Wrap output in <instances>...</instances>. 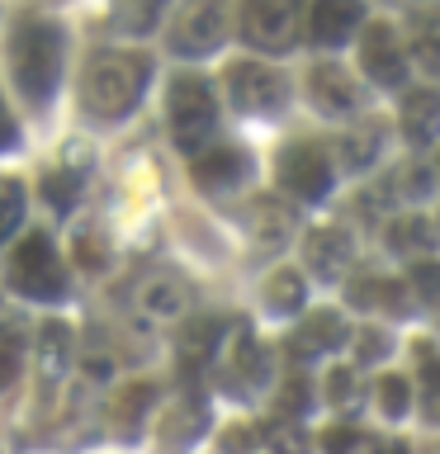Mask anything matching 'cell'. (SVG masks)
I'll list each match as a JSON object with an SVG mask.
<instances>
[{
	"label": "cell",
	"mask_w": 440,
	"mask_h": 454,
	"mask_svg": "<svg viewBox=\"0 0 440 454\" xmlns=\"http://www.w3.org/2000/svg\"><path fill=\"white\" fill-rule=\"evenodd\" d=\"M20 223H24V184L0 180V247L20 232Z\"/></svg>",
	"instance_id": "29"
},
{
	"label": "cell",
	"mask_w": 440,
	"mask_h": 454,
	"mask_svg": "<svg viewBox=\"0 0 440 454\" xmlns=\"http://www.w3.org/2000/svg\"><path fill=\"white\" fill-rule=\"evenodd\" d=\"M379 454H407V445H397V440H389V445H379Z\"/></svg>",
	"instance_id": "43"
},
{
	"label": "cell",
	"mask_w": 440,
	"mask_h": 454,
	"mask_svg": "<svg viewBox=\"0 0 440 454\" xmlns=\"http://www.w3.org/2000/svg\"><path fill=\"white\" fill-rule=\"evenodd\" d=\"M303 95L318 114H326V119H355L360 105H365L360 81L336 62H312L308 76H303Z\"/></svg>",
	"instance_id": "10"
},
{
	"label": "cell",
	"mask_w": 440,
	"mask_h": 454,
	"mask_svg": "<svg viewBox=\"0 0 440 454\" xmlns=\"http://www.w3.org/2000/svg\"><path fill=\"white\" fill-rule=\"evenodd\" d=\"M166 10H170V0H119V28L123 34H152V28H161L166 24Z\"/></svg>",
	"instance_id": "24"
},
{
	"label": "cell",
	"mask_w": 440,
	"mask_h": 454,
	"mask_svg": "<svg viewBox=\"0 0 440 454\" xmlns=\"http://www.w3.org/2000/svg\"><path fill=\"white\" fill-rule=\"evenodd\" d=\"M255 237H265V241H284L289 237V227H294V218H289V208H279L275 199H265V204H255Z\"/></svg>",
	"instance_id": "34"
},
{
	"label": "cell",
	"mask_w": 440,
	"mask_h": 454,
	"mask_svg": "<svg viewBox=\"0 0 440 454\" xmlns=\"http://www.w3.org/2000/svg\"><path fill=\"white\" fill-rule=\"evenodd\" d=\"M426 417L440 426V379H436V383H426Z\"/></svg>",
	"instance_id": "42"
},
{
	"label": "cell",
	"mask_w": 440,
	"mask_h": 454,
	"mask_svg": "<svg viewBox=\"0 0 440 454\" xmlns=\"http://www.w3.org/2000/svg\"><path fill=\"white\" fill-rule=\"evenodd\" d=\"M350 255H355V241L346 227H312L303 241V261L312 265L318 279H336L350 265Z\"/></svg>",
	"instance_id": "13"
},
{
	"label": "cell",
	"mask_w": 440,
	"mask_h": 454,
	"mask_svg": "<svg viewBox=\"0 0 440 454\" xmlns=\"http://www.w3.org/2000/svg\"><path fill=\"white\" fill-rule=\"evenodd\" d=\"M440 241V232H436V223L431 218H393L389 223V247L397 251V255H431V247Z\"/></svg>",
	"instance_id": "19"
},
{
	"label": "cell",
	"mask_w": 440,
	"mask_h": 454,
	"mask_svg": "<svg viewBox=\"0 0 440 454\" xmlns=\"http://www.w3.org/2000/svg\"><path fill=\"white\" fill-rule=\"evenodd\" d=\"M374 156H379V128H360V133L341 137V161H346L350 170L369 166Z\"/></svg>",
	"instance_id": "31"
},
{
	"label": "cell",
	"mask_w": 440,
	"mask_h": 454,
	"mask_svg": "<svg viewBox=\"0 0 440 454\" xmlns=\"http://www.w3.org/2000/svg\"><path fill=\"white\" fill-rule=\"evenodd\" d=\"M67 364H71V332H67V322H48L38 332V369H43V379H62L67 374Z\"/></svg>",
	"instance_id": "20"
},
{
	"label": "cell",
	"mask_w": 440,
	"mask_h": 454,
	"mask_svg": "<svg viewBox=\"0 0 440 454\" xmlns=\"http://www.w3.org/2000/svg\"><path fill=\"white\" fill-rule=\"evenodd\" d=\"M350 303L369 312H407V284L383 275H360L350 284Z\"/></svg>",
	"instance_id": "16"
},
{
	"label": "cell",
	"mask_w": 440,
	"mask_h": 454,
	"mask_svg": "<svg viewBox=\"0 0 440 454\" xmlns=\"http://www.w3.org/2000/svg\"><path fill=\"white\" fill-rule=\"evenodd\" d=\"M185 303H190V294H185V284L170 279V275H156V279H147V284L138 289V308L147 312V317H156V322L180 317Z\"/></svg>",
	"instance_id": "17"
},
{
	"label": "cell",
	"mask_w": 440,
	"mask_h": 454,
	"mask_svg": "<svg viewBox=\"0 0 440 454\" xmlns=\"http://www.w3.org/2000/svg\"><path fill=\"white\" fill-rule=\"evenodd\" d=\"M265 445L275 454H303L308 450V435L298 431V421H270L265 426Z\"/></svg>",
	"instance_id": "35"
},
{
	"label": "cell",
	"mask_w": 440,
	"mask_h": 454,
	"mask_svg": "<svg viewBox=\"0 0 440 454\" xmlns=\"http://www.w3.org/2000/svg\"><path fill=\"white\" fill-rule=\"evenodd\" d=\"M218 336H223V322L218 317H194L190 326L180 332V360L185 364H199L218 350Z\"/></svg>",
	"instance_id": "23"
},
{
	"label": "cell",
	"mask_w": 440,
	"mask_h": 454,
	"mask_svg": "<svg viewBox=\"0 0 440 454\" xmlns=\"http://www.w3.org/2000/svg\"><path fill=\"white\" fill-rule=\"evenodd\" d=\"M303 0H237L232 28L255 57H284L303 38Z\"/></svg>",
	"instance_id": "5"
},
{
	"label": "cell",
	"mask_w": 440,
	"mask_h": 454,
	"mask_svg": "<svg viewBox=\"0 0 440 454\" xmlns=\"http://www.w3.org/2000/svg\"><path fill=\"white\" fill-rule=\"evenodd\" d=\"M24 326L14 322V317H5L0 322V388H10L14 383V374H20V355H24Z\"/></svg>",
	"instance_id": "28"
},
{
	"label": "cell",
	"mask_w": 440,
	"mask_h": 454,
	"mask_svg": "<svg viewBox=\"0 0 440 454\" xmlns=\"http://www.w3.org/2000/svg\"><path fill=\"white\" fill-rule=\"evenodd\" d=\"M204 421H208L204 403H199L194 393H185V397H176V403L166 407V417H161V440H166V445H190V440L204 431Z\"/></svg>",
	"instance_id": "18"
},
{
	"label": "cell",
	"mask_w": 440,
	"mask_h": 454,
	"mask_svg": "<svg viewBox=\"0 0 440 454\" xmlns=\"http://www.w3.org/2000/svg\"><path fill=\"white\" fill-rule=\"evenodd\" d=\"M5 284L20 298H34V303H52V298L67 294V265L57 255L48 232H24L5 255Z\"/></svg>",
	"instance_id": "6"
},
{
	"label": "cell",
	"mask_w": 440,
	"mask_h": 454,
	"mask_svg": "<svg viewBox=\"0 0 440 454\" xmlns=\"http://www.w3.org/2000/svg\"><path fill=\"white\" fill-rule=\"evenodd\" d=\"M412 52H417V62L426 71H436V76H440V10L421 14V20L412 24Z\"/></svg>",
	"instance_id": "26"
},
{
	"label": "cell",
	"mask_w": 440,
	"mask_h": 454,
	"mask_svg": "<svg viewBox=\"0 0 440 454\" xmlns=\"http://www.w3.org/2000/svg\"><path fill=\"white\" fill-rule=\"evenodd\" d=\"M374 403H379L383 417H407V407H412V379L379 374L374 379Z\"/></svg>",
	"instance_id": "27"
},
{
	"label": "cell",
	"mask_w": 440,
	"mask_h": 454,
	"mask_svg": "<svg viewBox=\"0 0 440 454\" xmlns=\"http://www.w3.org/2000/svg\"><path fill=\"white\" fill-rule=\"evenodd\" d=\"M81 184H85V166H52L48 176H43V199L57 208V213H71L76 208V199H81Z\"/></svg>",
	"instance_id": "21"
},
{
	"label": "cell",
	"mask_w": 440,
	"mask_h": 454,
	"mask_svg": "<svg viewBox=\"0 0 440 454\" xmlns=\"http://www.w3.org/2000/svg\"><path fill=\"white\" fill-rule=\"evenodd\" d=\"M5 67H10V85L28 109H48L62 85V67H67V34L62 24L48 14H24L5 38Z\"/></svg>",
	"instance_id": "1"
},
{
	"label": "cell",
	"mask_w": 440,
	"mask_h": 454,
	"mask_svg": "<svg viewBox=\"0 0 440 454\" xmlns=\"http://www.w3.org/2000/svg\"><path fill=\"white\" fill-rule=\"evenodd\" d=\"M436 190V176H431V166H421V161H412V166H403L393 176V194L397 199H426Z\"/></svg>",
	"instance_id": "32"
},
{
	"label": "cell",
	"mask_w": 440,
	"mask_h": 454,
	"mask_svg": "<svg viewBox=\"0 0 440 454\" xmlns=\"http://www.w3.org/2000/svg\"><path fill=\"white\" fill-rule=\"evenodd\" d=\"M152 85V57L142 48H99L81 67V109L95 123L128 119Z\"/></svg>",
	"instance_id": "2"
},
{
	"label": "cell",
	"mask_w": 440,
	"mask_h": 454,
	"mask_svg": "<svg viewBox=\"0 0 440 454\" xmlns=\"http://www.w3.org/2000/svg\"><path fill=\"white\" fill-rule=\"evenodd\" d=\"M166 28V52L180 62L213 57L232 34V0H176Z\"/></svg>",
	"instance_id": "4"
},
{
	"label": "cell",
	"mask_w": 440,
	"mask_h": 454,
	"mask_svg": "<svg viewBox=\"0 0 440 454\" xmlns=\"http://www.w3.org/2000/svg\"><path fill=\"white\" fill-rule=\"evenodd\" d=\"M152 403H156V388H152V383H128V388L114 397V426H119V431H133V426L147 417Z\"/></svg>",
	"instance_id": "25"
},
{
	"label": "cell",
	"mask_w": 440,
	"mask_h": 454,
	"mask_svg": "<svg viewBox=\"0 0 440 454\" xmlns=\"http://www.w3.org/2000/svg\"><path fill=\"white\" fill-rule=\"evenodd\" d=\"M365 28V0H312L303 10V34L318 48H341Z\"/></svg>",
	"instance_id": "12"
},
{
	"label": "cell",
	"mask_w": 440,
	"mask_h": 454,
	"mask_svg": "<svg viewBox=\"0 0 440 454\" xmlns=\"http://www.w3.org/2000/svg\"><path fill=\"white\" fill-rule=\"evenodd\" d=\"M232 374H241V379H265V350L255 346V336L251 332H241L237 340H232Z\"/></svg>",
	"instance_id": "30"
},
{
	"label": "cell",
	"mask_w": 440,
	"mask_h": 454,
	"mask_svg": "<svg viewBox=\"0 0 440 454\" xmlns=\"http://www.w3.org/2000/svg\"><path fill=\"white\" fill-rule=\"evenodd\" d=\"M326 403L332 407L355 403V369H332V374H326Z\"/></svg>",
	"instance_id": "38"
},
{
	"label": "cell",
	"mask_w": 440,
	"mask_h": 454,
	"mask_svg": "<svg viewBox=\"0 0 440 454\" xmlns=\"http://www.w3.org/2000/svg\"><path fill=\"white\" fill-rule=\"evenodd\" d=\"M389 355V336L383 332H360L355 336V360L360 364H374V360H383Z\"/></svg>",
	"instance_id": "39"
},
{
	"label": "cell",
	"mask_w": 440,
	"mask_h": 454,
	"mask_svg": "<svg viewBox=\"0 0 440 454\" xmlns=\"http://www.w3.org/2000/svg\"><path fill=\"white\" fill-rule=\"evenodd\" d=\"M190 180L204 194H232L251 180V156L237 142H204L199 152H190Z\"/></svg>",
	"instance_id": "9"
},
{
	"label": "cell",
	"mask_w": 440,
	"mask_h": 454,
	"mask_svg": "<svg viewBox=\"0 0 440 454\" xmlns=\"http://www.w3.org/2000/svg\"><path fill=\"white\" fill-rule=\"evenodd\" d=\"M412 294L421 303H440V261H412Z\"/></svg>",
	"instance_id": "36"
},
{
	"label": "cell",
	"mask_w": 440,
	"mask_h": 454,
	"mask_svg": "<svg viewBox=\"0 0 440 454\" xmlns=\"http://www.w3.org/2000/svg\"><path fill=\"white\" fill-rule=\"evenodd\" d=\"M14 142H20V123H14V109L0 95V152H14Z\"/></svg>",
	"instance_id": "41"
},
{
	"label": "cell",
	"mask_w": 440,
	"mask_h": 454,
	"mask_svg": "<svg viewBox=\"0 0 440 454\" xmlns=\"http://www.w3.org/2000/svg\"><path fill=\"white\" fill-rule=\"evenodd\" d=\"M360 71L374 85H383V90H397L407 76V52H403V38L393 34V24H365L360 28Z\"/></svg>",
	"instance_id": "11"
},
{
	"label": "cell",
	"mask_w": 440,
	"mask_h": 454,
	"mask_svg": "<svg viewBox=\"0 0 440 454\" xmlns=\"http://www.w3.org/2000/svg\"><path fill=\"white\" fill-rule=\"evenodd\" d=\"M166 128L180 152H199L218 133V90L199 71H176L166 85Z\"/></svg>",
	"instance_id": "3"
},
{
	"label": "cell",
	"mask_w": 440,
	"mask_h": 454,
	"mask_svg": "<svg viewBox=\"0 0 440 454\" xmlns=\"http://www.w3.org/2000/svg\"><path fill=\"white\" fill-rule=\"evenodd\" d=\"M275 180H279V190L289 199L318 204V199H326V190H332V180H336V161H332V152H326V147L298 137V142H289V147H279Z\"/></svg>",
	"instance_id": "8"
},
{
	"label": "cell",
	"mask_w": 440,
	"mask_h": 454,
	"mask_svg": "<svg viewBox=\"0 0 440 454\" xmlns=\"http://www.w3.org/2000/svg\"><path fill=\"white\" fill-rule=\"evenodd\" d=\"M346 336L350 332H346V322H341L336 312H312V317L294 332V355H298V360H312V355L336 350Z\"/></svg>",
	"instance_id": "15"
},
{
	"label": "cell",
	"mask_w": 440,
	"mask_h": 454,
	"mask_svg": "<svg viewBox=\"0 0 440 454\" xmlns=\"http://www.w3.org/2000/svg\"><path fill=\"white\" fill-rule=\"evenodd\" d=\"M403 137L412 147H431L440 137V95L426 85H412L403 95Z\"/></svg>",
	"instance_id": "14"
},
{
	"label": "cell",
	"mask_w": 440,
	"mask_h": 454,
	"mask_svg": "<svg viewBox=\"0 0 440 454\" xmlns=\"http://www.w3.org/2000/svg\"><path fill=\"white\" fill-rule=\"evenodd\" d=\"M76 251H81V261H90L85 270H105V261H109L105 237H99V232H81V237H76Z\"/></svg>",
	"instance_id": "40"
},
{
	"label": "cell",
	"mask_w": 440,
	"mask_h": 454,
	"mask_svg": "<svg viewBox=\"0 0 440 454\" xmlns=\"http://www.w3.org/2000/svg\"><path fill=\"white\" fill-rule=\"evenodd\" d=\"M308 403H312V388H308V379H284V393H279V403H275V417L279 421H298L308 411Z\"/></svg>",
	"instance_id": "33"
},
{
	"label": "cell",
	"mask_w": 440,
	"mask_h": 454,
	"mask_svg": "<svg viewBox=\"0 0 440 454\" xmlns=\"http://www.w3.org/2000/svg\"><path fill=\"white\" fill-rule=\"evenodd\" d=\"M322 450L326 454H355V450H365V435L355 426H332V431H322Z\"/></svg>",
	"instance_id": "37"
},
{
	"label": "cell",
	"mask_w": 440,
	"mask_h": 454,
	"mask_svg": "<svg viewBox=\"0 0 440 454\" xmlns=\"http://www.w3.org/2000/svg\"><path fill=\"white\" fill-rule=\"evenodd\" d=\"M303 298H308V284H303V275L298 270H275V275L265 279V303H270V312H298L303 308Z\"/></svg>",
	"instance_id": "22"
},
{
	"label": "cell",
	"mask_w": 440,
	"mask_h": 454,
	"mask_svg": "<svg viewBox=\"0 0 440 454\" xmlns=\"http://www.w3.org/2000/svg\"><path fill=\"white\" fill-rule=\"evenodd\" d=\"M223 95L247 119H275L289 105V76L270 67L265 57H237L223 67Z\"/></svg>",
	"instance_id": "7"
}]
</instances>
